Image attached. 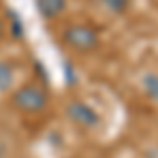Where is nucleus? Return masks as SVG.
Instances as JSON below:
<instances>
[{"label":"nucleus","instance_id":"1","mask_svg":"<svg viewBox=\"0 0 158 158\" xmlns=\"http://www.w3.org/2000/svg\"><path fill=\"white\" fill-rule=\"evenodd\" d=\"M11 101L23 114H40L49 108V93L40 85H23L13 91Z\"/></svg>","mask_w":158,"mask_h":158},{"label":"nucleus","instance_id":"2","mask_svg":"<svg viewBox=\"0 0 158 158\" xmlns=\"http://www.w3.org/2000/svg\"><path fill=\"white\" fill-rule=\"evenodd\" d=\"M63 42L76 53H93L99 49L101 38H99L97 30L91 25H82V23H74L68 25L63 30Z\"/></svg>","mask_w":158,"mask_h":158},{"label":"nucleus","instance_id":"3","mask_svg":"<svg viewBox=\"0 0 158 158\" xmlns=\"http://www.w3.org/2000/svg\"><path fill=\"white\" fill-rule=\"evenodd\" d=\"M65 114L80 129H97L99 124H101L99 112L91 103H86V101H70L65 106Z\"/></svg>","mask_w":158,"mask_h":158},{"label":"nucleus","instance_id":"4","mask_svg":"<svg viewBox=\"0 0 158 158\" xmlns=\"http://www.w3.org/2000/svg\"><path fill=\"white\" fill-rule=\"evenodd\" d=\"M36 9L42 19H59L68 9V0H36Z\"/></svg>","mask_w":158,"mask_h":158},{"label":"nucleus","instance_id":"5","mask_svg":"<svg viewBox=\"0 0 158 158\" xmlns=\"http://www.w3.org/2000/svg\"><path fill=\"white\" fill-rule=\"evenodd\" d=\"M15 89V68L9 61H0V93H9Z\"/></svg>","mask_w":158,"mask_h":158},{"label":"nucleus","instance_id":"6","mask_svg":"<svg viewBox=\"0 0 158 158\" xmlns=\"http://www.w3.org/2000/svg\"><path fill=\"white\" fill-rule=\"evenodd\" d=\"M143 93L152 101H158V74H146L143 76Z\"/></svg>","mask_w":158,"mask_h":158},{"label":"nucleus","instance_id":"7","mask_svg":"<svg viewBox=\"0 0 158 158\" xmlns=\"http://www.w3.org/2000/svg\"><path fill=\"white\" fill-rule=\"evenodd\" d=\"M101 4H103L110 13H114V15H122V13L129 11L131 0H101Z\"/></svg>","mask_w":158,"mask_h":158},{"label":"nucleus","instance_id":"8","mask_svg":"<svg viewBox=\"0 0 158 158\" xmlns=\"http://www.w3.org/2000/svg\"><path fill=\"white\" fill-rule=\"evenodd\" d=\"M4 23H6V21H2V19H0V36L4 34Z\"/></svg>","mask_w":158,"mask_h":158}]
</instances>
